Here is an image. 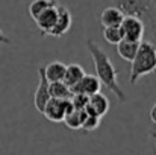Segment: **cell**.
<instances>
[{
  "label": "cell",
  "mask_w": 156,
  "mask_h": 155,
  "mask_svg": "<svg viewBox=\"0 0 156 155\" xmlns=\"http://www.w3.org/2000/svg\"><path fill=\"white\" fill-rule=\"evenodd\" d=\"M87 47H88V52L93 58V62H94L96 76L99 78L102 85L106 87L111 93H114V96L117 98V101L120 103H124L127 101V96H126L124 90L121 88V85L118 82V72H117L114 62L111 61V58L91 38L87 40Z\"/></svg>",
  "instance_id": "obj_1"
},
{
  "label": "cell",
  "mask_w": 156,
  "mask_h": 155,
  "mask_svg": "<svg viewBox=\"0 0 156 155\" xmlns=\"http://www.w3.org/2000/svg\"><path fill=\"white\" fill-rule=\"evenodd\" d=\"M124 15H132L144 23V37L156 44V0H114Z\"/></svg>",
  "instance_id": "obj_2"
},
{
  "label": "cell",
  "mask_w": 156,
  "mask_h": 155,
  "mask_svg": "<svg viewBox=\"0 0 156 155\" xmlns=\"http://www.w3.org/2000/svg\"><path fill=\"white\" fill-rule=\"evenodd\" d=\"M156 70V44L146 40L140 43L138 52L135 58L130 61V73H129V82L135 85L143 76L150 75Z\"/></svg>",
  "instance_id": "obj_3"
},
{
  "label": "cell",
  "mask_w": 156,
  "mask_h": 155,
  "mask_svg": "<svg viewBox=\"0 0 156 155\" xmlns=\"http://www.w3.org/2000/svg\"><path fill=\"white\" fill-rule=\"evenodd\" d=\"M120 28H121V32H123V38H126V40L141 41L144 38V34H146L144 23L140 18H136V17L124 15Z\"/></svg>",
  "instance_id": "obj_4"
},
{
  "label": "cell",
  "mask_w": 156,
  "mask_h": 155,
  "mask_svg": "<svg viewBox=\"0 0 156 155\" xmlns=\"http://www.w3.org/2000/svg\"><path fill=\"white\" fill-rule=\"evenodd\" d=\"M38 76H40V82H38V87H37V90L34 93V105H35L37 111L43 113L47 101L52 98L50 96V90H49L50 82H49V79L44 75V67L38 68Z\"/></svg>",
  "instance_id": "obj_5"
},
{
  "label": "cell",
  "mask_w": 156,
  "mask_h": 155,
  "mask_svg": "<svg viewBox=\"0 0 156 155\" xmlns=\"http://www.w3.org/2000/svg\"><path fill=\"white\" fill-rule=\"evenodd\" d=\"M47 120H50V122H62L64 120V117H65V114H67V99L65 101H62V99H56V98H50L47 103H46V106H44V109H43V113H41Z\"/></svg>",
  "instance_id": "obj_6"
},
{
  "label": "cell",
  "mask_w": 156,
  "mask_h": 155,
  "mask_svg": "<svg viewBox=\"0 0 156 155\" xmlns=\"http://www.w3.org/2000/svg\"><path fill=\"white\" fill-rule=\"evenodd\" d=\"M58 6H59V3L58 5H55V6H50V8H47L46 11H43L37 18H35V23H37V26H38V29L41 31V35L44 37V35H49V32L52 31V28L55 26V23H56V20H58Z\"/></svg>",
  "instance_id": "obj_7"
},
{
  "label": "cell",
  "mask_w": 156,
  "mask_h": 155,
  "mask_svg": "<svg viewBox=\"0 0 156 155\" xmlns=\"http://www.w3.org/2000/svg\"><path fill=\"white\" fill-rule=\"evenodd\" d=\"M58 11H59L58 12V20H56L55 26L52 28V31L49 32V35H52V37H62V35H65L70 31L71 23H73L71 14H70L68 8L59 5L58 6Z\"/></svg>",
  "instance_id": "obj_8"
},
{
  "label": "cell",
  "mask_w": 156,
  "mask_h": 155,
  "mask_svg": "<svg viewBox=\"0 0 156 155\" xmlns=\"http://www.w3.org/2000/svg\"><path fill=\"white\" fill-rule=\"evenodd\" d=\"M100 88H102V82L99 81V78L94 75L85 73V76L71 88V93H85V94L91 96L94 93H99Z\"/></svg>",
  "instance_id": "obj_9"
},
{
  "label": "cell",
  "mask_w": 156,
  "mask_h": 155,
  "mask_svg": "<svg viewBox=\"0 0 156 155\" xmlns=\"http://www.w3.org/2000/svg\"><path fill=\"white\" fill-rule=\"evenodd\" d=\"M85 109L90 114H96L99 117H103L105 114L109 111V99L105 94H102L100 91L94 93V94L90 96V102L85 106Z\"/></svg>",
  "instance_id": "obj_10"
},
{
  "label": "cell",
  "mask_w": 156,
  "mask_h": 155,
  "mask_svg": "<svg viewBox=\"0 0 156 155\" xmlns=\"http://www.w3.org/2000/svg\"><path fill=\"white\" fill-rule=\"evenodd\" d=\"M124 18V14L120 8H117L115 5L112 6H108L105 8L100 14V24L102 28H106V26H120L121 21Z\"/></svg>",
  "instance_id": "obj_11"
},
{
  "label": "cell",
  "mask_w": 156,
  "mask_h": 155,
  "mask_svg": "<svg viewBox=\"0 0 156 155\" xmlns=\"http://www.w3.org/2000/svg\"><path fill=\"white\" fill-rule=\"evenodd\" d=\"M140 43L141 41H132V40H126L123 38L118 44H117V53L124 59V61H132L138 52V47H140Z\"/></svg>",
  "instance_id": "obj_12"
},
{
  "label": "cell",
  "mask_w": 156,
  "mask_h": 155,
  "mask_svg": "<svg viewBox=\"0 0 156 155\" xmlns=\"http://www.w3.org/2000/svg\"><path fill=\"white\" fill-rule=\"evenodd\" d=\"M85 117H87V111H85V108H83V109H77V108H74V109H71L70 113L65 114V117H64L62 122L65 123L67 128H70V129H73V131H77V129H80V126H82Z\"/></svg>",
  "instance_id": "obj_13"
},
{
  "label": "cell",
  "mask_w": 156,
  "mask_h": 155,
  "mask_svg": "<svg viewBox=\"0 0 156 155\" xmlns=\"http://www.w3.org/2000/svg\"><path fill=\"white\" fill-rule=\"evenodd\" d=\"M83 76H85V70L82 68V65H79V64H70L65 68V75H64V79L62 81L70 88H73Z\"/></svg>",
  "instance_id": "obj_14"
},
{
  "label": "cell",
  "mask_w": 156,
  "mask_h": 155,
  "mask_svg": "<svg viewBox=\"0 0 156 155\" xmlns=\"http://www.w3.org/2000/svg\"><path fill=\"white\" fill-rule=\"evenodd\" d=\"M65 68L67 65L61 61H53L47 67H44V75L49 79V82H55V81H62L64 75H65Z\"/></svg>",
  "instance_id": "obj_15"
},
{
  "label": "cell",
  "mask_w": 156,
  "mask_h": 155,
  "mask_svg": "<svg viewBox=\"0 0 156 155\" xmlns=\"http://www.w3.org/2000/svg\"><path fill=\"white\" fill-rule=\"evenodd\" d=\"M49 90H50V96L52 98H56V99H71L73 93H71V88L64 82V81H55V82H50L49 85Z\"/></svg>",
  "instance_id": "obj_16"
},
{
  "label": "cell",
  "mask_w": 156,
  "mask_h": 155,
  "mask_svg": "<svg viewBox=\"0 0 156 155\" xmlns=\"http://www.w3.org/2000/svg\"><path fill=\"white\" fill-rule=\"evenodd\" d=\"M102 35H103L105 41L109 44H118L123 40V32L120 26H106L102 29Z\"/></svg>",
  "instance_id": "obj_17"
},
{
  "label": "cell",
  "mask_w": 156,
  "mask_h": 155,
  "mask_svg": "<svg viewBox=\"0 0 156 155\" xmlns=\"http://www.w3.org/2000/svg\"><path fill=\"white\" fill-rule=\"evenodd\" d=\"M58 5V0H34L29 5V15L35 20L43 11H46L47 8Z\"/></svg>",
  "instance_id": "obj_18"
},
{
  "label": "cell",
  "mask_w": 156,
  "mask_h": 155,
  "mask_svg": "<svg viewBox=\"0 0 156 155\" xmlns=\"http://www.w3.org/2000/svg\"><path fill=\"white\" fill-rule=\"evenodd\" d=\"M85 111H87V109H85ZM100 120H102V117H99V116H96V114L87 113V117H85V120H83L80 129L85 131V132H93V131H96V129L100 126Z\"/></svg>",
  "instance_id": "obj_19"
},
{
  "label": "cell",
  "mask_w": 156,
  "mask_h": 155,
  "mask_svg": "<svg viewBox=\"0 0 156 155\" xmlns=\"http://www.w3.org/2000/svg\"><path fill=\"white\" fill-rule=\"evenodd\" d=\"M71 103H73V106L74 108H77V109H83L88 102H90V96L88 94H85V93H73V96H71Z\"/></svg>",
  "instance_id": "obj_20"
},
{
  "label": "cell",
  "mask_w": 156,
  "mask_h": 155,
  "mask_svg": "<svg viewBox=\"0 0 156 155\" xmlns=\"http://www.w3.org/2000/svg\"><path fill=\"white\" fill-rule=\"evenodd\" d=\"M0 44H11V40L5 35V32L0 29Z\"/></svg>",
  "instance_id": "obj_21"
},
{
  "label": "cell",
  "mask_w": 156,
  "mask_h": 155,
  "mask_svg": "<svg viewBox=\"0 0 156 155\" xmlns=\"http://www.w3.org/2000/svg\"><path fill=\"white\" fill-rule=\"evenodd\" d=\"M149 116H150V120L156 125V102H155V105L152 106V109H150V114H149Z\"/></svg>",
  "instance_id": "obj_22"
},
{
  "label": "cell",
  "mask_w": 156,
  "mask_h": 155,
  "mask_svg": "<svg viewBox=\"0 0 156 155\" xmlns=\"http://www.w3.org/2000/svg\"><path fill=\"white\" fill-rule=\"evenodd\" d=\"M153 135H155V137H156V128H155V132H153Z\"/></svg>",
  "instance_id": "obj_23"
},
{
  "label": "cell",
  "mask_w": 156,
  "mask_h": 155,
  "mask_svg": "<svg viewBox=\"0 0 156 155\" xmlns=\"http://www.w3.org/2000/svg\"><path fill=\"white\" fill-rule=\"evenodd\" d=\"M155 148H156V146H155Z\"/></svg>",
  "instance_id": "obj_24"
}]
</instances>
